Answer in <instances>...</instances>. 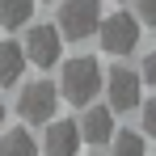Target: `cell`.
<instances>
[{"label": "cell", "mask_w": 156, "mask_h": 156, "mask_svg": "<svg viewBox=\"0 0 156 156\" xmlns=\"http://www.w3.org/2000/svg\"><path fill=\"white\" fill-rule=\"evenodd\" d=\"M101 93V63L93 55H76L59 68V97H68L72 105H89Z\"/></svg>", "instance_id": "1"}, {"label": "cell", "mask_w": 156, "mask_h": 156, "mask_svg": "<svg viewBox=\"0 0 156 156\" xmlns=\"http://www.w3.org/2000/svg\"><path fill=\"white\" fill-rule=\"evenodd\" d=\"M59 34L63 38H72V42H80V38H89V34H97V26H101V4L97 0H59Z\"/></svg>", "instance_id": "2"}, {"label": "cell", "mask_w": 156, "mask_h": 156, "mask_svg": "<svg viewBox=\"0 0 156 156\" xmlns=\"http://www.w3.org/2000/svg\"><path fill=\"white\" fill-rule=\"evenodd\" d=\"M139 17H131V13H110L101 17V26H97V38H101V51L105 55H131L135 51V42H139Z\"/></svg>", "instance_id": "3"}, {"label": "cell", "mask_w": 156, "mask_h": 156, "mask_svg": "<svg viewBox=\"0 0 156 156\" xmlns=\"http://www.w3.org/2000/svg\"><path fill=\"white\" fill-rule=\"evenodd\" d=\"M59 84L51 80H38V84H26L21 89V97H17V114L26 118V122H51L55 110H59Z\"/></svg>", "instance_id": "4"}, {"label": "cell", "mask_w": 156, "mask_h": 156, "mask_svg": "<svg viewBox=\"0 0 156 156\" xmlns=\"http://www.w3.org/2000/svg\"><path fill=\"white\" fill-rule=\"evenodd\" d=\"M21 47H26V59L34 68H55L59 55H63V34H59V26H34V30H26Z\"/></svg>", "instance_id": "5"}, {"label": "cell", "mask_w": 156, "mask_h": 156, "mask_svg": "<svg viewBox=\"0 0 156 156\" xmlns=\"http://www.w3.org/2000/svg\"><path fill=\"white\" fill-rule=\"evenodd\" d=\"M139 84H144V76L135 72V68H110L105 72V97H110V110L114 114H122V110H135L139 105Z\"/></svg>", "instance_id": "6"}, {"label": "cell", "mask_w": 156, "mask_h": 156, "mask_svg": "<svg viewBox=\"0 0 156 156\" xmlns=\"http://www.w3.org/2000/svg\"><path fill=\"white\" fill-rule=\"evenodd\" d=\"M80 144H84V135H80V122H51L47 135H42V152L47 156H76Z\"/></svg>", "instance_id": "7"}, {"label": "cell", "mask_w": 156, "mask_h": 156, "mask_svg": "<svg viewBox=\"0 0 156 156\" xmlns=\"http://www.w3.org/2000/svg\"><path fill=\"white\" fill-rule=\"evenodd\" d=\"M114 110L110 105H89L84 110V118H80V135H84V144H110V135H114Z\"/></svg>", "instance_id": "8"}, {"label": "cell", "mask_w": 156, "mask_h": 156, "mask_svg": "<svg viewBox=\"0 0 156 156\" xmlns=\"http://www.w3.org/2000/svg\"><path fill=\"white\" fill-rule=\"evenodd\" d=\"M26 68H30V59H26V47H21V42H13V38H0V89L17 84Z\"/></svg>", "instance_id": "9"}, {"label": "cell", "mask_w": 156, "mask_h": 156, "mask_svg": "<svg viewBox=\"0 0 156 156\" xmlns=\"http://www.w3.org/2000/svg\"><path fill=\"white\" fill-rule=\"evenodd\" d=\"M0 156H38V144L26 127H13V131L0 127Z\"/></svg>", "instance_id": "10"}, {"label": "cell", "mask_w": 156, "mask_h": 156, "mask_svg": "<svg viewBox=\"0 0 156 156\" xmlns=\"http://www.w3.org/2000/svg\"><path fill=\"white\" fill-rule=\"evenodd\" d=\"M34 13V0H0V26L4 30H21Z\"/></svg>", "instance_id": "11"}, {"label": "cell", "mask_w": 156, "mask_h": 156, "mask_svg": "<svg viewBox=\"0 0 156 156\" xmlns=\"http://www.w3.org/2000/svg\"><path fill=\"white\" fill-rule=\"evenodd\" d=\"M110 156H148L144 152V135H135V131H114V135H110Z\"/></svg>", "instance_id": "12"}, {"label": "cell", "mask_w": 156, "mask_h": 156, "mask_svg": "<svg viewBox=\"0 0 156 156\" xmlns=\"http://www.w3.org/2000/svg\"><path fill=\"white\" fill-rule=\"evenodd\" d=\"M144 135H148V139H156V97H148V101H144Z\"/></svg>", "instance_id": "13"}, {"label": "cell", "mask_w": 156, "mask_h": 156, "mask_svg": "<svg viewBox=\"0 0 156 156\" xmlns=\"http://www.w3.org/2000/svg\"><path fill=\"white\" fill-rule=\"evenodd\" d=\"M135 13L144 26H156V0H135Z\"/></svg>", "instance_id": "14"}, {"label": "cell", "mask_w": 156, "mask_h": 156, "mask_svg": "<svg viewBox=\"0 0 156 156\" xmlns=\"http://www.w3.org/2000/svg\"><path fill=\"white\" fill-rule=\"evenodd\" d=\"M139 76H144V84H156V51L144 55V68H139Z\"/></svg>", "instance_id": "15"}, {"label": "cell", "mask_w": 156, "mask_h": 156, "mask_svg": "<svg viewBox=\"0 0 156 156\" xmlns=\"http://www.w3.org/2000/svg\"><path fill=\"white\" fill-rule=\"evenodd\" d=\"M0 127H4V101H0Z\"/></svg>", "instance_id": "16"}]
</instances>
